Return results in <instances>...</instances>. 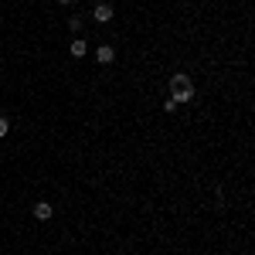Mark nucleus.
Returning a JSON list of instances; mask_svg holds the SVG:
<instances>
[{"mask_svg": "<svg viewBox=\"0 0 255 255\" xmlns=\"http://www.w3.org/2000/svg\"><path fill=\"white\" fill-rule=\"evenodd\" d=\"M7 133H10V119H7V116H0V139L7 136Z\"/></svg>", "mask_w": 255, "mask_h": 255, "instance_id": "6", "label": "nucleus"}, {"mask_svg": "<svg viewBox=\"0 0 255 255\" xmlns=\"http://www.w3.org/2000/svg\"><path fill=\"white\" fill-rule=\"evenodd\" d=\"M96 61H99V65H113V61H116V48L99 44V48H96Z\"/></svg>", "mask_w": 255, "mask_h": 255, "instance_id": "3", "label": "nucleus"}, {"mask_svg": "<svg viewBox=\"0 0 255 255\" xmlns=\"http://www.w3.org/2000/svg\"><path fill=\"white\" fill-rule=\"evenodd\" d=\"M89 55V44L85 38H72V58H85Z\"/></svg>", "mask_w": 255, "mask_h": 255, "instance_id": "5", "label": "nucleus"}, {"mask_svg": "<svg viewBox=\"0 0 255 255\" xmlns=\"http://www.w3.org/2000/svg\"><path fill=\"white\" fill-rule=\"evenodd\" d=\"M170 99H174V102H191V99H194V85H191V75H184V72L170 75Z\"/></svg>", "mask_w": 255, "mask_h": 255, "instance_id": "1", "label": "nucleus"}, {"mask_svg": "<svg viewBox=\"0 0 255 255\" xmlns=\"http://www.w3.org/2000/svg\"><path fill=\"white\" fill-rule=\"evenodd\" d=\"M31 215L38 218V221H48V218L55 215V211H51V204H48V201H38V204L31 208Z\"/></svg>", "mask_w": 255, "mask_h": 255, "instance_id": "4", "label": "nucleus"}, {"mask_svg": "<svg viewBox=\"0 0 255 255\" xmlns=\"http://www.w3.org/2000/svg\"><path fill=\"white\" fill-rule=\"evenodd\" d=\"M58 3H61V7H72V0H58Z\"/></svg>", "mask_w": 255, "mask_h": 255, "instance_id": "8", "label": "nucleus"}, {"mask_svg": "<svg viewBox=\"0 0 255 255\" xmlns=\"http://www.w3.org/2000/svg\"><path fill=\"white\" fill-rule=\"evenodd\" d=\"M68 31H72V34H79V31H82V17H72V20H68Z\"/></svg>", "mask_w": 255, "mask_h": 255, "instance_id": "7", "label": "nucleus"}, {"mask_svg": "<svg viewBox=\"0 0 255 255\" xmlns=\"http://www.w3.org/2000/svg\"><path fill=\"white\" fill-rule=\"evenodd\" d=\"M113 14H116V10H113V3H96V10H92V17H96L99 24H109Z\"/></svg>", "mask_w": 255, "mask_h": 255, "instance_id": "2", "label": "nucleus"}]
</instances>
